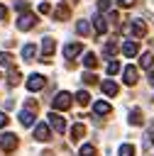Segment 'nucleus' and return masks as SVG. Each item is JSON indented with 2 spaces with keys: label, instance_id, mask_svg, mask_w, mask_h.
<instances>
[{
  "label": "nucleus",
  "instance_id": "obj_9",
  "mask_svg": "<svg viewBox=\"0 0 154 156\" xmlns=\"http://www.w3.org/2000/svg\"><path fill=\"white\" fill-rule=\"evenodd\" d=\"M54 49H56L54 39H51V37H44V39H42V58H49V56L54 54Z\"/></svg>",
  "mask_w": 154,
  "mask_h": 156
},
{
  "label": "nucleus",
  "instance_id": "obj_1",
  "mask_svg": "<svg viewBox=\"0 0 154 156\" xmlns=\"http://www.w3.org/2000/svg\"><path fill=\"white\" fill-rule=\"evenodd\" d=\"M34 112H37V102L29 100L27 107L20 110V124H22V127H32V124H34Z\"/></svg>",
  "mask_w": 154,
  "mask_h": 156
},
{
  "label": "nucleus",
  "instance_id": "obj_7",
  "mask_svg": "<svg viewBox=\"0 0 154 156\" xmlns=\"http://www.w3.org/2000/svg\"><path fill=\"white\" fill-rule=\"evenodd\" d=\"M49 124H51V127H54V132H59V134H64V129H66L64 117H61V115H56V112H51V115H49Z\"/></svg>",
  "mask_w": 154,
  "mask_h": 156
},
{
  "label": "nucleus",
  "instance_id": "obj_38",
  "mask_svg": "<svg viewBox=\"0 0 154 156\" xmlns=\"http://www.w3.org/2000/svg\"><path fill=\"white\" fill-rule=\"evenodd\" d=\"M152 144H154V134H152Z\"/></svg>",
  "mask_w": 154,
  "mask_h": 156
},
{
  "label": "nucleus",
  "instance_id": "obj_21",
  "mask_svg": "<svg viewBox=\"0 0 154 156\" xmlns=\"http://www.w3.org/2000/svg\"><path fill=\"white\" fill-rule=\"evenodd\" d=\"M78 156H95V146L93 144H83L78 149Z\"/></svg>",
  "mask_w": 154,
  "mask_h": 156
},
{
  "label": "nucleus",
  "instance_id": "obj_29",
  "mask_svg": "<svg viewBox=\"0 0 154 156\" xmlns=\"http://www.w3.org/2000/svg\"><path fill=\"white\" fill-rule=\"evenodd\" d=\"M117 71H120V63H117V61H110V63H108V73H110V76H115Z\"/></svg>",
  "mask_w": 154,
  "mask_h": 156
},
{
  "label": "nucleus",
  "instance_id": "obj_16",
  "mask_svg": "<svg viewBox=\"0 0 154 156\" xmlns=\"http://www.w3.org/2000/svg\"><path fill=\"white\" fill-rule=\"evenodd\" d=\"M34 54H37L34 44H24V46H22V58H24V61H32V58H34Z\"/></svg>",
  "mask_w": 154,
  "mask_h": 156
},
{
  "label": "nucleus",
  "instance_id": "obj_37",
  "mask_svg": "<svg viewBox=\"0 0 154 156\" xmlns=\"http://www.w3.org/2000/svg\"><path fill=\"white\" fill-rule=\"evenodd\" d=\"M149 83L154 85V71H149Z\"/></svg>",
  "mask_w": 154,
  "mask_h": 156
},
{
  "label": "nucleus",
  "instance_id": "obj_5",
  "mask_svg": "<svg viewBox=\"0 0 154 156\" xmlns=\"http://www.w3.org/2000/svg\"><path fill=\"white\" fill-rule=\"evenodd\" d=\"M81 51H83V44H81V41H71V44H66V46H64V58H68V61H71V58H76Z\"/></svg>",
  "mask_w": 154,
  "mask_h": 156
},
{
  "label": "nucleus",
  "instance_id": "obj_22",
  "mask_svg": "<svg viewBox=\"0 0 154 156\" xmlns=\"http://www.w3.org/2000/svg\"><path fill=\"white\" fill-rule=\"evenodd\" d=\"M117 156H134V146L132 144H122L117 149Z\"/></svg>",
  "mask_w": 154,
  "mask_h": 156
},
{
  "label": "nucleus",
  "instance_id": "obj_36",
  "mask_svg": "<svg viewBox=\"0 0 154 156\" xmlns=\"http://www.w3.org/2000/svg\"><path fill=\"white\" fill-rule=\"evenodd\" d=\"M0 20H7V7L0 5Z\"/></svg>",
  "mask_w": 154,
  "mask_h": 156
},
{
  "label": "nucleus",
  "instance_id": "obj_13",
  "mask_svg": "<svg viewBox=\"0 0 154 156\" xmlns=\"http://www.w3.org/2000/svg\"><path fill=\"white\" fill-rule=\"evenodd\" d=\"M93 110H95V115H110V102H105V100H98L95 105H93Z\"/></svg>",
  "mask_w": 154,
  "mask_h": 156
},
{
  "label": "nucleus",
  "instance_id": "obj_6",
  "mask_svg": "<svg viewBox=\"0 0 154 156\" xmlns=\"http://www.w3.org/2000/svg\"><path fill=\"white\" fill-rule=\"evenodd\" d=\"M27 88H29L32 93L42 90V88H44V76H39V73H32V76L27 78Z\"/></svg>",
  "mask_w": 154,
  "mask_h": 156
},
{
  "label": "nucleus",
  "instance_id": "obj_3",
  "mask_svg": "<svg viewBox=\"0 0 154 156\" xmlns=\"http://www.w3.org/2000/svg\"><path fill=\"white\" fill-rule=\"evenodd\" d=\"M17 134H12V132H5V134H0V149L5 151V154H12L15 149H17Z\"/></svg>",
  "mask_w": 154,
  "mask_h": 156
},
{
  "label": "nucleus",
  "instance_id": "obj_20",
  "mask_svg": "<svg viewBox=\"0 0 154 156\" xmlns=\"http://www.w3.org/2000/svg\"><path fill=\"white\" fill-rule=\"evenodd\" d=\"M7 83H10V85H17V83H20V71L12 68V66H10V73H7Z\"/></svg>",
  "mask_w": 154,
  "mask_h": 156
},
{
  "label": "nucleus",
  "instance_id": "obj_27",
  "mask_svg": "<svg viewBox=\"0 0 154 156\" xmlns=\"http://www.w3.org/2000/svg\"><path fill=\"white\" fill-rule=\"evenodd\" d=\"M93 22H95V32H105V29H108V24H105V20H103V17H95Z\"/></svg>",
  "mask_w": 154,
  "mask_h": 156
},
{
  "label": "nucleus",
  "instance_id": "obj_4",
  "mask_svg": "<svg viewBox=\"0 0 154 156\" xmlns=\"http://www.w3.org/2000/svg\"><path fill=\"white\" fill-rule=\"evenodd\" d=\"M34 24H37V17H34L32 12H22V15H20V20H17V29H22V32L34 29Z\"/></svg>",
  "mask_w": 154,
  "mask_h": 156
},
{
  "label": "nucleus",
  "instance_id": "obj_10",
  "mask_svg": "<svg viewBox=\"0 0 154 156\" xmlns=\"http://www.w3.org/2000/svg\"><path fill=\"white\" fill-rule=\"evenodd\" d=\"M122 78H125L127 85H134V83H137V68H134V66H127L125 73H122Z\"/></svg>",
  "mask_w": 154,
  "mask_h": 156
},
{
  "label": "nucleus",
  "instance_id": "obj_32",
  "mask_svg": "<svg viewBox=\"0 0 154 156\" xmlns=\"http://www.w3.org/2000/svg\"><path fill=\"white\" fill-rule=\"evenodd\" d=\"M134 2H137V0H120L117 5H120L122 10H130V7H134Z\"/></svg>",
  "mask_w": 154,
  "mask_h": 156
},
{
  "label": "nucleus",
  "instance_id": "obj_12",
  "mask_svg": "<svg viewBox=\"0 0 154 156\" xmlns=\"http://www.w3.org/2000/svg\"><path fill=\"white\" fill-rule=\"evenodd\" d=\"M137 51H139L137 41H125V44H122V54H125V56L132 58V56H137Z\"/></svg>",
  "mask_w": 154,
  "mask_h": 156
},
{
  "label": "nucleus",
  "instance_id": "obj_30",
  "mask_svg": "<svg viewBox=\"0 0 154 156\" xmlns=\"http://www.w3.org/2000/svg\"><path fill=\"white\" fill-rule=\"evenodd\" d=\"M110 2H112V0H98V10H100V12H108V10H110Z\"/></svg>",
  "mask_w": 154,
  "mask_h": 156
},
{
  "label": "nucleus",
  "instance_id": "obj_33",
  "mask_svg": "<svg viewBox=\"0 0 154 156\" xmlns=\"http://www.w3.org/2000/svg\"><path fill=\"white\" fill-rule=\"evenodd\" d=\"M15 7H17L20 12H27V2H24V0H17V2H15Z\"/></svg>",
  "mask_w": 154,
  "mask_h": 156
},
{
  "label": "nucleus",
  "instance_id": "obj_19",
  "mask_svg": "<svg viewBox=\"0 0 154 156\" xmlns=\"http://www.w3.org/2000/svg\"><path fill=\"white\" fill-rule=\"evenodd\" d=\"M83 66H86V68H95V66H98L95 54H86V56H83Z\"/></svg>",
  "mask_w": 154,
  "mask_h": 156
},
{
  "label": "nucleus",
  "instance_id": "obj_23",
  "mask_svg": "<svg viewBox=\"0 0 154 156\" xmlns=\"http://www.w3.org/2000/svg\"><path fill=\"white\" fill-rule=\"evenodd\" d=\"M71 136H73V139H83V136H86V127H83V124H76V127L71 129Z\"/></svg>",
  "mask_w": 154,
  "mask_h": 156
},
{
  "label": "nucleus",
  "instance_id": "obj_25",
  "mask_svg": "<svg viewBox=\"0 0 154 156\" xmlns=\"http://www.w3.org/2000/svg\"><path fill=\"white\" fill-rule=\"evenodd\" d=\"M0 66L10 68V66H12V56H10V54H5V51H0Z\"/></svg>",
  "mask_w": 154,
  "mask_h": 156
},
{
  "label": "nucleus",
  "instance_id": "obj_15",
  "mask_svg": "<svg viewBox=\"0 0 154 156\" xmlns=\"http://www.w3.org/2000/svg\"><path fill=\"white\" fill-rule=\"evenodd\" d=\"M132 34H134V37H144V34H147V27H144L142 20H134V22H132Z\"/></svg>",
  "mask_w": 154,
  "mask_h": 156
},
{
  "label": "nucleus",
  "instance_id": "obj_11",
  "mask_svg": "<svg viewBox=\"0 0 154 156\" xmlns=\"http://www.w3.org/2000/svg\"><path fill=\"white\" fill-rule=\"evenodd\" d=\"M100 88H103V93H105L108 98H112V95H117V90H120L115 80H103V85H100Z\"/></svg>",
  "mask_w": 154,
  "mask_h": 156
},
{
  "label": "nucleus",
  "instance_id": "obj_8",
  "mask_svg": "<svg viewBox=\"0 0 154 156\" xmlns=\"http://www.w3.org/2000/svg\"><path fill=\"white\" fill-rule=\"evenodd\" d=\"M49 136H51V129H49L44 122H39V124L34 127V139H39V141H49Z\"/></svg>",
  "mask_w": 154,
  "mask_h": 156
},
{
  "label": "nucleus",
  "instance_id": "obj_35",
  "mask_svg": "<svg viewBox=\"0 0 154 156\" xmlns=\"http://www.w3.org/2000/svg\"><path fill=\"white\" fill-rule=\"evenodd\" d=\"M7 122H10V119H7V112H0V129L7 127Z\"/></svg>",
  "mask_w": 154,
  "mask_h": 156
},
{
  "label": "nucleus",
  "instance_id": "obj_34",
  "mask_svg": "<svg viewBox=\"0 0 154 156\" xmlns=\"http://www.w3.org/2000/svg\"><path fill=\"white\" fill-rule=\"evenodd\" d=\"M39 12H42V15H46V12H51V7H49V2H39Z\"/></svg>",
  "mask_w": 154,
  "mask_h": 156
},
{
  "label": "nucleus",
  "instance_id": "obj_31",
  "mask_svg": "<svg viewBox=\"0 0 154 156\" xmlns=\"http://www.w3.org/2000/svg\"><path fill=\"white\" fill-rule=\"evenodd\" d=\"M95 80H98V78H95L93 73H83V83H86V85H93Z\"/></svg>",
  "mask_w": 154,
  "mask_h": 156
},
{
  "label": "nucleus",
  "instance_id": "obj_28",
  "mask_svg": "<svg viewBox=\"0 0 154 156\" xmlns=\"http://www.w3.org/2000/svg\"><path fill=\"white\" fill-rule=\"evenodd\" d=\"M76 29H78V34H88V22H86V20H81V22L76 24Z\"/></svg>",
  "mask_w": 154,
  "mask_h": 156
},
{
  "label": "nucleus",
  "instance_id": "obj_24",
  "mask_svg": "<svg viewBox=\"0 0 154 156\" xmlns=\"http://www.w3.org/2000/svg\"><path fill=\"white\" fill-rule=\"evenodd\" d=\"M117 49H120V44H117V39H112V41H108V44H105V54H108V56H110V54H115Z\"/></svg>",
  "mask_w": 154,
  "mask_h": 156
},
{
  "label": "nucleus",
  "instance_id": "obj_26",
  "mask_svg": "<svg viewBox=\"0 0 154 156\" xmlns=\"http://www.w3.org/2000/svg\"><path fill=\"white\" fill-rule=\"evenodd\" d=\"M54 17H56V20H66V17H68V7H64V5H61V7H56Z\"/></svg>",
  "mask_w": 154,
  "mask_h": 156
},
{
  "label": "nucleus",
  "instance_id": "obj_17",
  "mask_svg": "<svg viewBox=\"0 0 154 156\" xmlns=\"http://www.w3.org/2000/svg\"><path fill=\"white\" fill-rule=\"evenodd\" d=\"M152 63H154V56H152L149 51H144L142 58H139V66H142V68H152Z\"/></svg>",
  "mask_w": 154,
  "mask_h": 156
},
{
  "label": "nucleus",
  "instance_id": "obj_18",
  "mask_svg": "<svg viewBox=\"0 0 154 156\" xmlns=\"http://www.w3.org/2000/svg\"><path fill=\"white\" fill-rule=\"evenodd\" d=\"M76 102L86 107V105L90 102V95H88V90H78V93H76Z\"/></svg>",
  "mask_w": 154,
  "mask_h": 156
},
{
  "label": "nucleus",
  "instance_id": "obj_2",
  "mask_svg": "<svg viewBox=\"0 0 154 156\" xmlns=\"http://www.w3.org/2000/svg\"><path fill=\"white\" fill-rule=\"evenodd\" d=\"M71 102H73L71 93L61 90V93H56V95H54V100H51V107H54V110H68V107H71Z\"/></svg>",
  "mask_w": 154,
  "mask_h": 156
},
{
  "label": "nucleus",
  "instance_id": "obj_14",
  "mask_svg": "<svg viewBox=\"0 0 154 156\" xmlns=\"http://www.w3.org/2000/svg\"><path fill=\"white\" fill-rule=\"evenodd\" d=\"M142 122H144L142 110H139V107H132V112H130V124H134V127H137V124H142Z\"/></svg>",
  "mask_w": 154,
  "mask_h": 156
}]
</instances>
